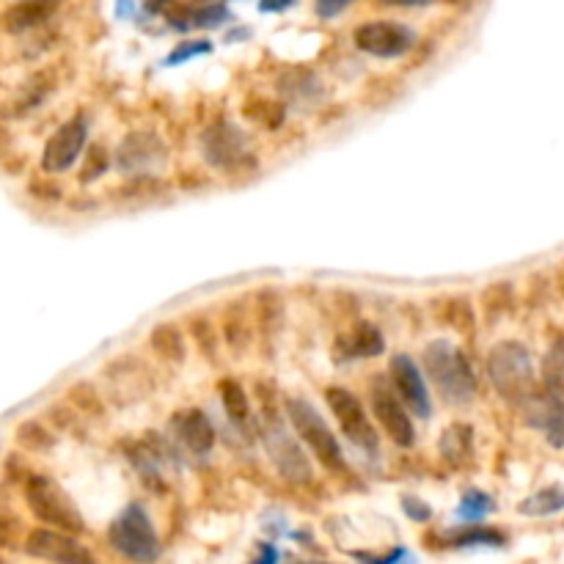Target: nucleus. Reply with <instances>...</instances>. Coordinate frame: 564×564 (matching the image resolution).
Listing matches in <instances>:
<instances>
[{
    "instance_id": "1",
    "label": "nucleus",
    "mask_w": 564,
    "mask_h": 564,
    "mask_svg": "<svg viewBox=\"0 0 564 564\" xmlns=\"http://www.w3.org/2000/svg\"><path fill=\"white\" fill-rule=\"evenodd\" d=\"M421 366H424V375L446 405L463 408L468 402H474L476 375L457 344L446 342V339L430 342L424 347Z\"/></svg>"
},
{
    "instance_id": "2",
    "label": "nucleus",
    "mask_w": 564,
    "mask_h": 564,
    "mask_svg": "<svg viewBox=\"0 0 564 564\" xmlns=\"http://www.w3.org/2000/svg\"><path fill=\"white\" fill-rule=\"evenodd\" d=\"M487 377L498 391V397L507 399L509 405H518V408L523 405V399L537 388L531 353L526 350V344L515 342V339L498 342L487 353Z\"/></svg>"
},
{
    "instance_id": "3",
    "label": "nucleus",
    "mask_w": 564,
    "mask_h": 564,
    "mask_svg": "<svg viewBox=\"0 0 564 564\" xmlns=\"http://www.w3.org/2000/svg\"><path fill=\"white\" fill-rule=\"evenodd\" d=\"M284 410H287L292 430L298 432L300 443L309 446L311 457H317L328 471L344 474L347 471V460H344L342 443L333 435L328 421L322 419L320 410L314 408L306 397H289L284 402Z\"/></svg>"
},
{
    "instance_id": "4",
    "label": "nucleus",
    "mask_w": 564,
    "mask_h": 564,
    "mask_svg": "<svg viewBox=\"0 0 564 564\" xmlns=\"http://www.w3.org/2000/svg\"><path fill=\"white\" fill-rule=\"evenodd\" d=\"M25 504L34 512L36 520H42L50 529L69 531V534H83L86 520L80 515L78 504L69 498L64 487L53 482L50 476L31 474L25 476Z\"/></svg>"
},
{
    "instance_id": "5",
    "label": "nucleus",
    "mask_w": 564,
    "mask_h": 564,
    "mask_svg": "<svg viewBox=\"0 0 564 564\" xmlns=\"http://www.w3.org/2000/svg\"><path fill=\"white\" fill-rule=\"evenodd\" d=\"M108 542L113 551L122 553L124 559L135 564H152L160 559V540L152 526V518L144 509V504H127V507L116 515V520L108 529Z\"/></svg>"
},
{
    "instance_id": "6",
    "label": "nucleus",
    "mask_w": 564,
    "mask_h": 564,
    "mask_svg": "<svg viewBox=\"0 0 564 564\" xmlns=\"http://www.w3.org/2000/svg\"><path fill=\"white\" fill-rule=\"evenodd\" d=\"M262 446H265L267 460L273 463L281 479L292 485H309L314 479L306 449L300 446L298 435L287 430V424L278 419L276 413H267L262 424Z\"/></svg>"
},
{
    "instance_id": "7",
    "label": "nucleus",
    "mask_w": 564,
    "mask_h": 564,
    "mask_svg": "<svg viewBox=\"0 0 564 564\" xmlns=\"http://www.w3.org/2000/svg\"><path fill=\"white\" fill-rule=\"evenodd\" d=\"M325 402L331 408L333 419L339 421V427L347 435V441L358 446L361 452L366 454H377V446H380V438H377V430L369 413L361 405V399L355 397L350 388L344 386H328L325 388Z\"/></svg>"
},
{
    "instance_id": "8",
    "label": "nucleus",
    "mask_w": 564,
    "mask_h": 564,
    "mask_svg": "<svg viewBox=\"0 0 564 564\" xmlns=\"http://www.w3.org/2000/svg\"><path fill=\"white\" fill-rule=\"evenodd\" d=\"M369 402H372V416H375L377 424L391 438V443H397L402 449L416 446V427L410 421V410L397 397L391 380L375 377L372 386H369Z\"/></svg>"
},
{
    "instance_id": "9",
    "label": "nucleus",
    "mask_w": 564,
    "mask_h": 564,
    "mask_svg": "<svg viewBox=\"0 0 564 564\" xmlns=\"http://www.w3.org/2000/svg\"><path fill=\"white\" fill-rule=\"evenodd\" d=\"M86 141H89V116L78 111L47 138L45 152H42V168H45L47 174H64V171H69V168L78 163V157L83 155Z\"/></svg>"
},
{
    "instance_id": "10",
    "label": "nucleus",
    "mask_w": 564,
    "mask_h": 564,
    "mask_svg": "<svg viewBox=\"0 0 564 564\" xmlns=\"http://www.w3.org/2000/svg\"><path fill=\"white\" fill-rule=\"evenodd\" d=\"M25 551L53 564H97L94 553L69 531L39 526L25 534Z\"/></svg>"
},
{
    "instance_id": "11",
    "label": "nucleus",
    "mask_w": 564,
    "mask_h": 564,
    "mask_svg": "<svg viewBox=\"0 0 564 564\" xmlns=\"http://www.w3.org/2000/svg\"><path fill=\"white\" fill-rule=\"evenodd\" d=\"M355 47L375 58H399L416 45V31L405 23L394 20H375L355 28L353 34Z\"/></svg>"
},
{
    "instance_id": "12",
    "label": "nucleus",
    "mask_w": 564,
    "mask_h": 564,
    "mask_svg": "<svg viewBox=\"0 0 564 564\" xmlns=\"http://www.w3.org/2000/svg\"><path fill=\"white\" fill-rule=\"evenodd\" d=\"M388 380L397 391V397L405 402V408L416 419H430L432 416V397L427 388V377L421 372V366L405 353H397L388 361Z\"/></svg>"
},
{
    "instance_id": "13",
    "label": "nucleus",
    "mask_w": 564,
    "mask_h": 564,
    "mask_svg": "<svg viewBox=\"0 0 564 564\" xmlns=\"http://www.w3.org/2000/svg\"><path fill=\"white\" fill-rule=\"evenodd\" d=\"M523 421L551 443L553 449H564V402L545 386H537L523 399Z\"/></svg>"
},
{
    "instance_id": "14",
    "label": "nucleus",
    "mask_w": 564,
    "mask_h": 564,
    "mask_svg": "<svg viewBox=\"0 0 564 564\" xmlns=\"http://www.w3.org/2000/svg\"><path fill=\"white\" fill-rule=\"evenodd\" d=\"M168 149L163 138L149 130H135L124 135V141L116 149V166L122 174H152L166 163Z\"/></svg>"
},
{
    "instance_id": "15",
    "label": "nucleus",
    "mask_w": 564,
    "mask_h": 564,
    "mask_svg": "<svg viewBox=\"0 0 564 564\" xmlns=\"http://www.w3.org/2000/svg\"><path fill=\"white\" fill-rule=\"evenodd\" d=\"M168 438L177 441L179 446H185L190 454H204L212 452L215 446V427L207 419V413L199 408L177 410L171 419H168Z\"/></svg>"
},
{
    "instance_id": "16",
    "label": "nucleus",
    "mask_w": 564,
    "mask_h": 564,
    "mask_svg": "<svg viewBox=\"0 0 564 564\" xmlns=\"http://www.w3.org/2000/svg\"><path fill=\"white\" fill-rule=\"evenodd\" d=\"M201 155L215 168L237 166L245 155V135L232 122H215L201 133Z\"/></svg>"
},
{
    "instance_id": "17",
    "label": "nucleus",
    "mask_w": 564,
    "mask_h": 564,
    "mask_svg": "<svg viewBox=\"0 0 564 564\" xmlns=\"http://www.w3.org/2000/svg\"><path fill=\"white\" fill-rule=\"evenodd\" d=\"M232 20V12L218 3V0H210V3H199V6H174L168 9V25L177 28V31H215V28H223V25Z\"/></svg>"
},
{
    "instance_id": "18",
    "label": "nucleus",
    "mask_w": 564,
    "mask_h": 564,
    "mask_svg": "<svg viewBox=\"0 0 564 564\" xmlns=\"http://www.w3.org/2000/svg\"><path fill=\"white\" fill-rule=\"evenodd\" d=\"M386 350V339L372 322H355L353 328L336 339V358L339 361H358V358H377Z\"/></svg>"
},
{
    "instance_id": "19",
    "label": "nucleus",
    "mask_w": 564,
    "mask_h": 564,
    "mask_svg": "<svg viewBox=\"0 0 564 564\" xmlns=\"http://www.w3.org/2000/svg\"><path fill=\"white\" fill-rule=\"evenodd\" d=\"M58 9V0H17L3 14V28L9 34L20 36L45 25Z\"/></svg>"
},
{
    "instance_id": "20",
    "label": "nucleus",
    "mask_w": 564,
    "mask_h": 564,
    "mask_svg": "<svg viewBox=\"0 0 564 564\" xmlns=\"http://www.w3.org/2000/svg\"><path fill=\"white\" fill-rule=\"evenodd\" d=\"M441 542L446 548H501L507 542V534L482 523H465L463 529L443 531Z\"/></svg>"
},
{
    "instance_id": "21",
    "label": "nucleus",
    "mask_w": 564,
    "mask_h": 564,
    "mask_svg": "<svg viewBox=\"0 0 564 564\" xmlns=\"http://www.w3.org/2000/svg\"><path fill=\"white\" fill-rule=\"evenodd\" d=\"M278 89H281L284 100L298 105V108L314 105L322 97L320 78L314 72H309V69H292V72H287L281 78V83H278Z\"/></svg>"
},
{
    "instance_id": "22",
    "label": "nucleus",
    "mask_w": 564,
    "mask_h": 564,
    "mask_svg": "<svg viewBox=\"0 0 564 564\" xmlns=\"http://www.w3.org/2000/svg\"><path fill=\"white\" fill-rule=\"evenodd\" d=\"M149 347L155 350L168 364H182L188 358V342L185 333L179 331L174 322H160L149 333Z\"/></svg>"
},
{
    "instance_id": "23",
    "label": "nucleus",
    "mask_w": 564,
    "mask_h": 564,
    "mask_svg": "<svg viewBox=\"0 0 564 564\" xmlns=\"http://www.w3.org/2000/svg\"><path fill=\"white\" fill-rule=\"evenodd\" d=\"M218 394H221V405L226 410V416L232 421L234 427H245L251 421V402L240 380L234 377H223L218 383Z\"/></svg>"
},
{
    "instance_id": "24",
    "label": "nucleus",
    "mask_w": 564,
    "mask_h": 564,
    "mask_svg": "<svg viewBox=\"0 0 564 564\" xmlns=\"http://www.w3.org/2000/svg\"><path fill=\"white\" fill-rule=\"evenodd\" d=\"M56 89V75L50 69H42L31 78L25 80V86L17 91V100H14V113L23 116V113L34 111L42 102L47 100V94Z\"/></svg>"
},
{
    "instance_id": "25",
    "label": "nucleus",
    "mask_w": 564,
    "mask_h": 564,
    "mask_svg": "<svg viewBox=\"0 0 564 564\" xmlns=\"http://www.w3.org/2000/svg\"><path fill=\"white\" fill-rule=\"evenodd\" d=\"M564 509V487H542L537 493H531L529 498H523L518 504L520 515L529 518H545V515H556Z\"/></svg>"
},
{
    "instance_id": "26",
    "label": "nucleus",
    "mask_w": 564,
    "mask_h": 564,
    "mask_svg": "<svg viewBox=\"0 0 564 564\" xmlns=\"http://www.w3.org/2000/svg\"><path fill=\"white\" fill-rule=\"evenodd\" d=\"M542 386L564 402V339L556 336L542 358Z\"/></svg>"
},
{
    "instance_id": "27",
    "label": "nucleus",
    "mask_w": 564,
    "mask_h": 564,
    "mask_svg": "<svg viewBox=\"0 0 564 564\" xmlns=\"http://www.w3.org/2000/svg\"><path fill=\"white\" fill-rule=\"evenodd\" d=\"M471 446H474V430H471L468 424H460V421H457V424H452L449 430L443 432L441 452L449 463L460 465L463 460H468Z\"/></svg>"
},
{
    "instance_id": "28",
    "label": "nucleus",
    "mask_w": 564,
    "mask_h": 564,
    "mask_svg": "<svg viewBox=\"0 0 564 564\" xmlns=\"http://www.w3.org/2000/svg\"><path fill=\"white\" fill-rule=\"evenodd\" d=\"M14 441L17 446H23L25 452H47V449H53V443H56V435L47 430L42 421L36 419H25L17 430H14Z\"/></svg>"
},
{
    "instance_id": "29",
    "label": "nucleus",
    "mask_w": 564,
    "mask_h": 564,
    "mask_svg": "<svg viewBox=\"0 0 564 564\" xmlns=\"http://www.w3.org/2000/svg\"><path fill=\"white\" fill-rule=\"evenodd\" d=\"M490 512H493V498L485 490H465L457 507V518L465 523H482V518Z\"/></svg>"
},
{
    "instance_id": "30",
    "label": "nucleus",
    "mask_w": 564,
    "mask_h": 564,
    "mask_svg": "<svg viewBox=\"0 0 564 564\" xmlns=\"http://www.w3.org/2000/svg\"><path fill=\"white\" fill-rule=\"evenodd\" d=\"M512 303V287L504 284V281H498V284H490L485 289V295H482V311H485V317L490 322L501 317L507 306Z\"/></svg>"
},
{
    "instance_id": "31",
    "label": "nucleus",
    "mask_w": 564,
    "mask_h": 564,
    "mask_svg": "<svg viewBox=\"0 0 564 564\" xmlns=\"http://www.w3.org/2000/svg\"><path fill=\"white\" fill-rule=\"evenodd\" d=\"M111 168V157H108V149L100 144H94L86 149V160H83V171H80V182L83 185H91Z\"/></svg>"
},
{
    "instance_id": "32",
    "label": "nucleus",
    "mask_w": 564,
    "mask_h": 564,
    "mask_svg": "<svg viewBox=\"0 0 564 564\" xmlns=\"http://www.w3.org/2000/svg\"><path fill=\"white\" fill-rule=\"evenodd\" d=\"M446 322L452 325L454 331L474 333L476 317H474V309H471V303L465 298L449 300V306H446Z\"/></svg>"
},
{
    "instance_id": "33",
    "label": "nucleus",
    "mask_w": 564,
    "mask_h": 564,
    "mask_svg": "<svg viewBox=\"0 0 564 564\" xmlns=\"http://www.w3.org/2000/svg\"><path fill=\"white\" fill-rule=\"evenodd\" d=\"M207 53H212L210 42H204V39H188V42H179V45L168 53L163 67H179V64L193 61L196 56H207Z\"/></svg>"
},
{
    "instance_id": "34",
    "label": "nucleus",
    "mask_w": 564,
    "mask_h": 564,
    "mask_svg": "<svg viewBox=\"0 0 564 564\" xmlns=\"http://www.w3.org/2000/svg\"><path fill=\"white\" fill-rule=\"evenodd\" d=\"M23 542V523L12 512H0V548L14 551Z\"/></svg>"
},
{
    "instance_id": "35",
    "label": "nucleus",
    "mask_w": 564,
    "mask_h": 564,
    "mask_svg": "<svg viewBox=\"0 0 564 564\" xmlns=\"http://www.w3.org/2000/svg\"><path fill=\"white\" fill-rule=\"evenodd\" d=\"M284 119H287L284 102H262L259 105V122H265L267 130H278Z\"/></svg>"
},
{
    "instance_id": "36",
    "label": "nucleus",
    "mask_w": 564,
    "mask_h": 564,
    "mask_svg": "<svg viewBox=\"0 0 564 564\" xmlns=\"http://www.w3.org/2000/svg\"><path fill=\"white\" fill-rule=\"evenodd\" d=\"M355 559L364 564H410V553L405 548L388 551L386 556H369V553H355Z\"/></svg>"
},
{
    "instance_id": "37",
    "label": "nucleus",
    "mask_w": 564,
    "mask_h": 564,
    "mask_svg": "<svg viewBox=\"0 0 564 564\" xmlns=\"http://www.w3.org/2000/svg\"><path fill=\"white\" fill-rule=\"evenodd\" d=\"M350 3H355V0H314V14L320 20H336Z\"/></svg>"
},
{
    "instance_id": "38",
    "label": "nucleus",
    "mask_w": 564,
    "mask_h": 564,
    "mask_svg": "<svg viewBox=\"0 0 564 564\" xmlns=\"http://www.w3.org/2000/svg\"><path fill=\"white\" fill-rule=\"evenodd\" d=\"M402 509H405V515L410 520H416V523H427L432 518V509L416 496H402Z\"/></svg>"
},
{
    "instance_id": "39",
    "label": "nucleus",
    "mask_w": 564,
    "mask_h": 564,
    "mask_svg": "<svg viewBox=\"0 0 564 564\" xmlns=\"http://www.w3.org/2000/svg\"><path fill=\"white\" fill-rule=\"evenodd\" d=\"M69 397H72V402H78L83 410H100V399H97V394H94V388L91 386H83V383H80V386L72 388Z\"/></svg>"
},
{
    "instance_id": "40",
    "label": "nucleus",
    "mask_w": 564,
    "mask_h": 564,
    "mask_svg": "<svg viewBox=\"0 0 564 564\" xmlns=\"http://www.w3.org/2000/svg\"><path fill=\"white\" fill-rule=\"evenodd\" d=\"M193 336L199 339L201 344H204V350L210 353L212 347H215V339H212V325L210 322H204V320H199V322H193Z\"/></svg>"
},
{
    "instance_id": "41",
    "label": "nucleus",
    "mask_w": 564,
    "mask_h": 564,
    "mask_svg": "<svg viewBox=\"0 0 564 564\" xmlns=\"http://www.w3.org/2000/svg\"><path fill=\"white\" fill-rule=\"evenodd\" d=\"M298 0H259V12L265 14H278V12H287L292 9Z\"/></svg>"
},
{
    "instance_id": "42",
    "label": "nucleus",
    "mask_w": 564,
    "mask_h": 564,
    "mask_svg": "<svg viewBox=\"0 0 564 564\" xmlns=\"http://www.w3.org/2000/svg\"><path fill=\"white\" fill-rule=\"evenodd\" d=\"M248 564H278V551L270 545V542H265V545L259 548V553H256L254 562Z\"/></svg>"
},
{
    "instance_id": "43",
    "label": "nucleus",
    "mask_w": 564,
    "mask_h": 564,
    "mask_svg": "<svg viewBox=\"0 0 564 564\" xmlns=\"http://www.w3.org/2000/svg\"><path fill=\"white\" fill-rule=\"evenodd\" d=\"M383 6H394V9H421V6H430L435 0H377Z\"/></svg>"
},
{
    "instance_id": "44",
    "label": "nucleus",
    "mask_w": 564,
    "mask_h": 564,
    "mask_svg": "<svg viewBox=\"0 0 564 564\" xmlns=\"http://www.w3.org/2000/svg\"><path fill=\"white\" fill-rule=\"evenodd\" d=\"M6 152H12V135L0 124V157L6 155Z\"/></svg>"
},
{
    "instance_id": "45",
    "label": "nucleus",
    "mask_w": 564,
    "mask_h": 564,
    "mask_svg": "<svg viewBox=\"0 0 564 564\" xmlns=\"http://www.w3.org/2000/svg\"><path fill=\"white\" fill-rule=\"evenodd\" d=\"M556 287H559V292H562L564 298V262L559 265V270H556Z\"/></svg>"
},
{
    "instance_id": "46",
    "label": "nucleus",
    "mask_w": 564,
    "mask_h": 564,
    "mask_svg": "<svg viewBox=\"0 0 564 564\" xmlns=\"http://www.w3.org/2000/svg\"><path fill=\"white\" fill-rule=\"evenodd\" d=\"M0 564H6V559H3V556H0Z\"/></svg>"
}]
</instances>
